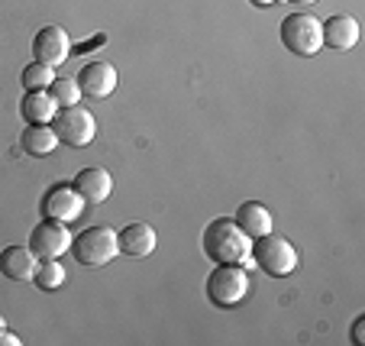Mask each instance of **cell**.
I'll return each instance as SVG.
<instances>
[{
	"instance_id": "obj_1",
	"label": "cell",
	"mask_w": 365,
	"mask_h": 346,
	"mask_svg": "<svg viewBox=\"0 0 365 346\" xmlns=\"http://www.w3.org/2000/svg\"><path fill=\"white\" fill-rule=\"evenodd\" d=\"M249 236L236 227L233 217H217L210 227L204 230V253L214 263H249Z\"/></svg>"
},
{
	"instance_id": "obj_2",
	"label": "cell",
	"mask_w": 365,
	"mask_h": 346,
	"mask_svg": "<svg viewBox=\"0 0 365 346\" xmlns=\"http://www.w3.org/2000/svg\"><path fill=\"white\" fill-rule=\"evenodd\" d=\"M249 295V272L240 263H220L207 275V298L217 307H236Z\"/></svg>"
},
{
	"instance_id": "obj_3",
	"label": "cell",
	"mask_w": 365,
	"mask_h": 346,
	"mask_svg": "<svg viewBox=\"0 0 365 346\" xmlns=\"http://www.w3.org/2000/svg\"><path fill=\"white\" fill-rule=\"evenodd\" d=\"M252 259L262 265V272H269L272 278H284L297 269V253L284 236L278 233H265V236H255V246L252 250Z\"/></svg>"
},
{
	"instance_id": "obj_4",
	"label": "cell",
	"mask_w": 365,
	"mask_h": 346,
	"mask_svg": "<svg viewBox=\"0 0 365 346\" xmlns=\"http://www.w3.org/2000/svg\"><path fill=\"white\" fill-rule=\"evenodd\" d=\"M75 259L81 265H107L117 256V233L110 227H88L71 240Z\"/></svg>"
},
{
	"instance_id": "obj_5",
	"label": "cell",
	"mask_w": 365,
	"mask_h": 346,
	"mask_svg": "<svg viewBox=\"0 0 365 346\" xmlns=\"http://www.w3.org/2000/svg\"><path fill=\"white\" fill-rule=\"evenodd\" d=\"M282 42L288 46V52L301 58L317 56L324 39H320V20L310 14H294L282 23Z\"/></svg>"
},
{
	"instance_id": "obj_6",
	"label": "cell",
	"mask_w": 365,
	"mask_h": 346,
	"mask_svg": "<svg viewBox=\"0 0 365 346\" xmlns=\"http://www.w3.org/2000/svg\"><path fill=\"white\" fill-rule=\"evenodd\" d=\"M56 123H52V130H56L58 143L65 146H75V149H81V146H88L91 139H94L97 133V123H94V113L84 111V107H62V111L56 113Z\"/></svg>"
},
{
	"instance_id": "obj_7",
	"label": "cell",
	"mask_w": 365,
	"mask_h": 346,
	"mask_svg": "<svg viewBox=\"0 0 365 346\" xmlns=\"http://www.w3.org/2000/svg\"><path fill=\"white\" fill-rule=\"evenodd\" d=\"M71 246V233L65 230L62 220L46 217L42 223H36L29 233V250L36 253V259H58Z\"/></svg>"
},
{
	"instance_id": "obj_8",
	"label": "cell",
	"mask_w": 365,
	"mask_h": 346,
	"mask_svg": "<svg viewBox=\"0 0 365 346\" xmlns=\"http://www.w3.org/2000/svg\"><path fill=\"white\" fill-rule=\"evenodd\" d=\"M68 52H71V39L62 26H42L39 33H36V39H33L36 62L56 68V65H62L65 58H68Z\"/></svg>"
},
{
	"instance_id": "obj_9",
	"label": "cell",
	"mask_w": 365,
	"mask_h": 346,
	"mask_svg": "<svg viewBox=\"0 0 365 346\" xmlns=\"http://www.w3.org/2000/svg\"><path fill=\"white\" fill-rule=\"evenodd\" d=\"M78 88H81L84 97H94V101H101V97L113 94V88H117V68H113L110 62H88L81 71H78Z\"/></svg>"
},
{
	"instance_id": "obj_10",
	"label": "cell",
	"mask_w": 365,
	"mask_h": 346,
	"mask_svg": "<svg viewBox=\"0 0 365 346\" xmlns=\"http://www.w3.org/2000/svg\"><path fill=\"white\" fill-rule=\"evenodd\" d=\"M84 210V201H81V194L75 191V188L68 185H56V188H48L46 194V201H42V214L52 217V220H75L78 214Z\"/></svg>"
},
{
	"instance_id": "obj_11",
	"label": "cell",
	"mask_w": 365,
	"mask_h": 346,
	"mask_svg": "<svg viewBox=\"0 0 365 346\" xmlns=\"http://www.w3.org/2000/svg\"><path fill=\"white\" fill-rule=\"evenodd\" d=\"M320 39H324V46H330L333 52H349V49L359 42L356 16H349V14L330 16L327 23H320Z\"/></svg>"
},
{
	"instance_id": "obj_12",
	"label": "cell",
	"mask_w": 365,
	"mask_h": 346,
	"mask_svg": "<svg viewBox=\"0 0 365 346\" xmlns=\"http://www.w3.org/2000/svg\"><path fill=\"white\" fill-rule=\"evenodd\" d=\"M71 188L81 194L84 204H103L113 191V178L107 168H81Z\"/></svg>"
},
{
	"instance_id": "obj_13",
	"label": "cell",
	"mask_w": 365,
	"mask_h": 346,
	"mask_svg": "<svg viewBox=\"0 0 365 346\" xmlns=\"http://www.w3.org/2000/svg\"><path fill=\"white\" fill-rule=\"evenodd\" d=\"M155 230L149 223H130L123 233H117V250L130 259H145L155 253Z\"/></svg>"
},
{
	"instance_id": "obj_14",
	"label": "cell",
	"mask_w": 365,
	"mask_h": 346,
	"mask_svg": "<svg viewBox=\"0 0 365 346\" xmlns=\"http://www.w3.org/2000/svg\"><path fill=\"white\" fill-rule=\"evenodd\" d=\"M36 265H39V259L29 246H7L0 253V272L10 282H29L36 275Z\"/></svg>"
},
{
	"instance_id": "obj_15",
	"label": "cell",
	"mask_w": 365,
	"mask_h": 346,
	"mask_svg": "<svg viewBox=\"0 0 365 346\" xmlns=\"http://www.w3.org/2000/svg\"><path fill=\"white\" fill-rule=\"evenodd\" d=\"M233 220H236V227L249 236V240L272 233V214H269V208L259 204V201H246L240 210H236Z\"/></svg>"
},
{
	"instance_id": "obj_16",
	"label": "cell",
	"mask_w": 365,
	"mask_h": 346,
	"mask_svg": "<svg viewBox=\"0 0 365 346\" xmlns=\"http://www.w3.org/2000/svg\"><path fill=\"white\" fill-rule=\"evenodd\" d=\"M56 101L48 97V91H26L20 104V113L26 123H48V120L56 117Z\"/></svg>"
},
{
	"instance_id": "obj_17",
	"label": "cell",
	"mask_w": 365,
	"mask_h": 346,
	"mask_svg": "<svg viewBox=\"0 0 365 346\" xmlns=\"http://www.w3.org/2000/svg\"><path fill=\"white\" fill-rule=\"evenodd\" d=\"M56 143H58V136L48 123H26V130L20 136V146L29 156H48L56 149Z\"/></svg>"
},
{
	"instance_id": "obj_18",
	"label": "cell",
	"mask_w": 365,
	"mask_h": 346,
	"mask_svg": "<svg viewBox=\"0 0 365 346\" xmlns=\"http://www.w3.org/2000/svg\"><path fill=\"white\" fill-rule=\"evenodd\" d=\"M33 282L39 285L42 291H56V288H62V282H65V269H62V263H58V259H39Z\"/></svg>"
},
{
	"instance_id": "obj_19",
	"label": "cell",
	"mask_w": 365,
	"mask_h": 346,
	"mask_svg": "<svg viewBox=\"0 0 365 346\" xmlns=\"http://www.w3.org/2000/svg\"><path fill=\"white\" fill-rule=\"evenodd\" d=\"M48 97L56 101L58 107H75L81 101V88H78L75 78H56L48 84Z\"/></svg>"
},
{
	"instance_id": "obj_20",
	"label": "cell",
	"mask_w": 365,
	"mask_h": 346,
	"mask_svg": "<svg viewBox=\"0 0 365 346\" xmlns=\"http://www.w3.org/2000/svg\"><path fill=\"white\" fill-rule=\"evenodd\" d=\"M20 81H23L26 91H48V84L56 81V71L48 68V65H42V62H33V65L23 68Z\"/></svg>"
},
{
	"instance_id": "obj_21",
	"label": "cell",
	"mask_w": 365,
	"mask_h": 346,
	"mask_svg": "<svg viewBox=\"0 0 365 346\" xmlns=\"http://www.w3.org/2000/svg\"><path fill=\"white\" fill-rule=\"evenodd\" d=\"M362 327H365V317H356V324H352V343H362Z\"/></svg>"
},
{
	"instance_id": "obj_22",
	"label": "cell",
	"mask_w": 365,
	"mask_h": 346,
	"mask_svg": "<svg viewBox=\"0 0 365 346\" xmlns=\"http://www.w3.org/2000/svg\"><path fill=\"white\" fill-rule=\"evenodd\" d=\"M0 346H20V337H14L10 330H0Z\"/></svg>"
},
{
	"instance_id": "obj_23",
	"label": "cell",
	"mask_w": 365,
	"mask_h": 346,
	"mask_svg": "<svg viewBox=\"0 0 365 346\" xmlns=\"http://www.w3.org/2000/svg\"><path fill=\"white\" fill-rule=\"evenodd\" d=\"M249 4H252V7H272L275 0H249Z\"/></svg>"
},
{
	"instance_id": "obj_24",
	"label": "cell",
	"mask_w": 365,
	"mask_h": 346,
	"mask_svg": "<svg viewBox=\"0 0 365 346\" xmlns=\"http://www.w3.org/2000/svg\"><path fill=\"white\" fill-rule=\"evenodd\" d=\"M288 4H297V7H307V4H317V0H288Z\"/></svg>"
}]
</instances>
